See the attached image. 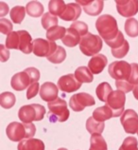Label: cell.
<instances>
[{"instance_id": "obj_39", "label": "cell", "mask_w": 138, "mask_h": 150, "mask_svg": "<svg viewBox=\"0 0 138 150\" xmlns=\"http://www.w3.org/2000/svg\"><path fill=\"white\" fill-rule=\"evenodd\" d=\"M13 24L10 20L5 18H2L0 20V31L3 34H7L9 35L11 33H13Z\"/></svg>"}, {"instance_id": "obj_9", "label": "cell", "mask_w": 138, "mask_h": 150, "mask_svg": "<svg viewBox=\"0 0 138 150\" xmlns=\"http://www.w3.org/2000/svg\"><path fill=\"white\" fill-rule=\"evenodd\" d=\"M121 125L126 133L135 134L138 132V114L133 109H127L121 115Z\"/></svg>"}, {"instance_id": "obj_17", "label": "cell", "mask_w": 138, "mask_h": 150, "mask_svg": "<svg viewBox=\"0 0 138 150\" xmlns=\"http://www.w3.org/2000/svg\"><path fill=\"white\" fill-rule=\"evenodd\" d=\"M81 14V8L78 3H69L66 5V9L64 13H62L60 18L64 21H75L78 20V18Z\"/></svg>"}, {"instance_id": "obj_31", "label": "cell", "mask_w": 138, "mask_h": 150, "mask_svg": "<svg viewBox=\"0 0 138 150\" xmlns=\"http://www.w3.org/2000/svg\"><path fill=\"white\" fill-rule=\"evenodd\" d=\"M125 31L130 37L138 36V21L135 18H128L126 20Z\"/></svg>"}, {"instance_id": "obj_45", "label": "cell", "mask_w": 138, "mask_h": 150, "mask_svg": "<svg viewBox=\"0 0 138 150\" xmlns=\"http://www.w3.org/2000/svg\"><path fill=\"white\" fill-rule=\"evenodd\" d=\"M8 13H9V6L6 3L0 2V16H5Z\"/></svg>"}, {"instance_id": "obj_18", "label": "cell", "mask_w": 138, "mask_h": 150, "mask_svg": "<svg viewBox=\"0 0 138 150\" xmlns=\"http://www.w3.org/2000/svg\"><path fill=\"white\" fill-rule=\"evenodd\" d=\"M17 33L19 34V38H20L19 50L25 54L33 52V41L31 35L27 30H18Z\"/></svg>"}, {"instance_id": "obj_3", "label": "cell", "mask_w": 138, "mask_h": 150, "mask_svg": "<svg viewBox=\"0 0 138 150\" xmlns=\"http://www.w3.org/2000/svg\"><path fill=\"white\" fill-rule=\"evenodd\" d=\"M47 106L49 109L48 119L51 123H56V122L64 123L67 121L70 113L67 108V103L64 99L57 98L55 101L48 103Z\"/></svg>"}, {"instance_id": "obj_20", "label": "cell", "mask_w": 138, "mask_h": 150, "mask_svg": "<svg viewBox=\"0 0 138 150\" xmlns=\"http://www.w3.org/2000/svg\"><path fill=\"white\" fill-rule=\"evenodd\" d=\"M18 150H45L44 142L39 139H25L19 143Z\"/></svg>"}, {"instance_id": "obj_13", "label": "cell", "mask_w": 138, "mask_h": 150, "mask_svg": "<svg viewBox=\"0 0 138 150\" xmlns=\"http://www.w3.org/2000/svg\"><path fill=\"white\" fill-rule=\"evenodd\" d=\"M32 84H33L32 79H31L29 74L26 70L13 75L11 81V88L14 90H17V91H22L24 89L29 88V86Z\"/></svg>"}, {"instance_id": "obj_16", "label": "cell", "mask_w": 138, "mask_h": 150, "mask_svg": "<svg viewBox=\"0 0 138 150\" xmlns=\"http://www.w3.org/2000/svg\"><path fill=\"white\" fill-rule=\"evenodd\" d=\"M108 64V59L104 54H97L93 56L88 63V68L93 74H99L103 71Z\"/></svg>"}, {"instance_id": "obj_44", "label": "cell", "mask_w": 138, "mask_h": 150, "mask_svg": "<svg viewBox=\"0 0 138 150\" xmlns=\"http://www.w3.org/2000/svg\"><path fill=\"white\" fill-rule=\"evenodd\" d=\"M10 58V50L6 49V46L0 45V61L6 62Z\"/></svg>"}, {"instance_id": "obj_25", "label": "cell", "mask_w": 138, "mask_h": 150, "mask_svg": "<svg viewBox=\"0 0 138 150\" xmlns=\"http://www.w3.org/2000/svg\"><path fill=\"white\" fill-rule=\"evenodd\" d=\"M104 123L95 120L93 117H90L86 121V129L87 131L94 135V134H101L104 130Z\"/></svg>"}, {"instance_id": "obj_40", "label": "cell", "mask_w": 138, "mask_h": 150, "mask_svg": "<svg viewBox=\"0 0 138 150\" xmlns=\"http://www.w3.org/2000/svg\"><path fill=\"white\" fill-rule=\"evenodd\" d=\"M130 85L134 88L135 86L138 85V65L136 63H132V74L129 80H127Z\"/></svg>"}, {"instance_id": "obj_42", "label": "cell", "mask_w": 138, "mask_h": 150, "mask_svg": "<svg viewBox=\"0 0 138 150\" xmlns=\"http://www.w3.org/2000/svg\"><path fill=\"white\" fill-rule=\"evenodd\" d=\"M116 86L118 90H120V91L124 93H128L134 88L132 86L130 85L128 81H116Z\"/></svg>"}, {"instance_id": "obj_22", "label": "cell", "mask_w": 138, "mask_h": 150, "mask_svg": "<svg viewBox=\"0 0 138 150\" xmlns=\"http://www.w3.org/2000/svg\"><path fill=\"white\" fill-rule=\"evenodd\" d=\"M75 77L80 83H92L94 80L93 73L87 67H78L75 71Z\"/></svg>"}, {"instance_id": "obj_43", "label": "cell", "mask_w": 138, "mask_h": 150, "mask_svg": "<svg viewBox=\"0 0 138 150\" xmlns=\"http://www.w3.org/2000/svg\"><path fill=\"white\" fill-rule=\"evenodd\" d=\"M25 70L29 74L33 83H36L39 81V79H40V71H39V69L35 68H27Z\"/></svg>"}, {"instance_id": "obj_21", "label": "cell", "mask_w": 138, "mask_h": 150, "mask_svg": "<svg viewBox=\"0 0 138 150\" xmlns=\"http://www.w3.org/2000/svg\"><path fill=\"white\" fill-rule=\"evenodd\" d=\"M92 117L95 120L101 122V123H104L105 121L110 120L111 118L113 117V113L109 106L103 105V106H100V108H97L95 109Z\"/></svg>"}, {"instance_id": "obj_32", "label": "cell", "mask_w": 138, "mask_h": 150, "mask_svg": "<svg viewBox=\"0 0 138 150\" xmlns=\"http://www.w3.org/2000/svg\"><path fill=\"white\" fill-rule=\"evenodd\" d=\"M42 26L45 30H48L49 29L53 27L58 26V18L55 15L51 14L50 13H46L42 17Z\"/></svg>"}, {"instance_id": "obj_6", "label": "cell", "mask_w": 138, "mask_h": 150, "mask_svg": "<svg viewBox=\"0 0 138 150\" xmlns=\"http://www.w3.org/2000/svg\"><path fill=\"white\" fill-rule=\"evenodd\" d=\"M126 103L125 93L120 90H113L109 96L106 105L109 106L113 113V117H119L121 114L124 113V106Z\"/></svg>"}, {"instance_id": "obj_41", "label": "cell", "mask_w": 138, "mask_h": 150, "mask_svg": "<svg viewBox=\"0 0 138 150\" xmlns=\"http://www.w3.org/2000/svg\"><path fill=\"white\" fill-rule=\"evenodd\" d=\"M40 88H40V86H39L38 82L33 83L32 85H30L27 90V99L30 100V99H32V98H34L38 94V91L40 90Z\"/></svg>"}, {"instance_id": "obj_2", "label": "cell", "mask_w": 138, "mask_h": 150, "mask_svg": "<svg viewBox=\"0 0 138 150\" xmlns=\"http://www.w3.org/2000/svg\"><path fill=\"white\" fill-rule=\"evenodd\" d=\"M46 115V108L39 104L23 105L18 111V117L23 124H31L33 121H42Z\"/></svg>"}, {"instance_id": "obj_30", "label": "cell", "mask_w": 138, "mask_h": 150, "mask_svg": "<svg viewBox=\"0 0 138 150\" xmlns=\"http://www.w3.org/2000/svg\"><path fill=\"white\" fill-rule=\"evenodd\" d=\"M15 102H16V98H15L14 94L11 92H3L0 95V105L3 108H11L15 105Z\"/></svg>"}, {"instance_id": "obj_19", "label": "cell", "mask_w": 138, "mask_h": 150, "mask_svg": "<svg viewBox=\"0 0 138 150\" xmlns=\"http://www.w3.org/2000/svg\"><path fill=\"white\" fill-rule=\"evenodd\" d=\"M81 34L78 31L73 29V28L69 27L68 29H66V33L64 35V37L62 39V43L68 48H74L78 44L81 43Z\"/></svg>"}, {"instance_id": "obj_29", "label": "cell", "mask_w": 138, "mask_h": 150, "mask_svg": "<svg viewBox=\"0 0 138 150\" xmlns=\"http://www.w3.org/2000/svg\"><path fill=\"white\" fill-rule=\"evenodd\" d=\"M27 11L23 6H15L11 9L10 13L11 19L15 24H21L22 21L25 18Z\"/></svg>"}, {"instance_id": "obj_28", "label": "cell", "mask_w": 138, "mask_h": 150, "mask_svg": "<svg viewBox=\"0 0 138 150\" xmlns=\"http://www.w3.org/2000/svg\"><path fill=\"white\" fill-rule=\"evenodd\" d=\"M66 9V5L64 1L62 0H51L48 3V10L51 14L55 15V16H61V15L64 13Z\"/></svg>"}, {"instance_id": "obj_27", "label": "cell", "mask_w": 138, "mask_h": 150, "mask_svg": "<svg viewBox=\"0 0 138 150\" xmlns=\"http://www.w3.org/2000/svg\"><path fill=\"white\" fill-rule=\"evenodd\" d=\"M108 146L101 134H94L90 139L89 150H107Z\"/></svg>"}, {"instance_id": "obj_37", "label": "cell", "mask_w": 138, "mask_h": 150, "mask_svg": "<svg viewBox=\"0 0 138 150\" xmlns=\"http://www.w3.org/2000/svg\"><path fill=\"white\" fill-rule=\"evenodd\" d=\"M124 42H125L124 35L119 30V33H118V34L116 35V37L113 39V40L110 41V42H107L106 44H107L109 47H111L112 50H116V49L120 48V47L124 44Z\"/></svg>"}, {"instance_id": "obj_48", "label": "cell", "mask_w": 138, "mask_h": 150, "mask_svg": "<svg viewBox=\"0 0 138 150\" xmlns=\"http://www.w3.org/2000/svg\"><path fill=\"white\" fill-rule=\"evenodd\" d=\"M137 134H138V132H137Z\"/></svg>"}, {"instance_id": "obj_7", "label": "cell", "mask_w": 138, "mask_h": 150, "mask_svg": "<svg viewBox=\"0 0 138 150\" xmlns=\"http://www.w3.org/2000/svg\"><path fill=\"white\" fill-rule=\"evenodd\" d=\"M58 46L52 41L46 40L43 38H37L33 40V53L38 57L48 58L56 51Z\"/></svg>"}, {"instance_id": "obj_1", "label": "cell", "mask_w": 138, "mask_h": 150, "mask_svg": "<svg viewBox=\"0 0 138 150\" xmlns=\"http://www.w3.org/2000/svg\"><path fill=\"white\" fill-rule=\"evenodd\" d=\"M96 28L98 34L107 43L113 40L119 33L116 19L110 14H103L97 18Z\"/></svg>"}, {"instance_id": "obj_24", "label": "cell", "mask_w": 138, "mask_h": 150, "mask_svg": "<svg viewBox=\"0 0 138 150\" xmlns=\"http://www.w3.org/2000/svg\"><path fill=\"white\" fill-rule=\"evenodd\" d=\"M27 13L31 17H40L44 15V6L38 1H30L26 7Z\"/></svg>"}, {"instance_id": "obj_36", "label": "cell", "mask_w": 138, "mask_h": 150, "mask_svg": "<svg viewBox=\"0 0 138 150\" xmlns=\"http://www.w3.org/2000/svg\"><path fill=\"white\" fill-rule=\"evenodd\" d=\"M129 50H130L129 42L127 40H125L124 44L122 45L120 48L116 49V50H112V54H113V56L115 58L121 59V58H124L126 55L128 54Z\"/></svg>"}, {"instance_id": "obj_26", "label": "cell", "mask_w": 138, "mask_h": 150, "mask_svg": "<svg viewBox=\"0 0 138 150\" xmlns=\"http://www.w3.org/2000/svg\"><path fill=\"white\" fill-rule=\"evenodd\" d=\"M66 33V29L62 26H56L46 31V38L48 41L55 42L59 39H62Z\"/></svg>"}, {"instance_id": "obj_15", "label": "cell", "mask_w": 138, "mask_h": 150, "mask_svg": "<svg viewBox=\"0 0 138 150\" xmlns=\"http://www.w3.org/2000/svg\"><path fill=\"white\" fill-rule=\"evenodd\" d=\"M78 4H81L83 7V11L88 15L97 16L99 14L104 7V2L102 0H91V1H77Z\"/></svg>"}, {"instance_id": "obj_10", "label": "cell", "mask_w": 138, "mask_h": 150, "mask_svg": "<svg viewBox=\"0 0 138 150\" xmlns=\"http://www.w3.org/2000/svg\"><path fill=\"white\" fill-rule=\"evenodd\" d=\"M116 10L121 16L132 17L138 13L137 0H116Z\"/></svg>"}, {"instance_id": "obj_35", "label": "cell", "mask_w": 138, "mask_h": 150, "mask_svg": "<svg viewBox=\"0 0 138 150\" xmlns=\"http://www.w3.org/2000/svg\"><path fill=\"white\" fill-rule=\"evenodd\" d=\"M138 141L134 137H127L118 150H138Z\"/></svg>"}, {"instance_id": "obj_33", "label": "cell", "mask_w": 138, "mask_h": 150, "mask_svg": "<svg viewBox=\"0 0 138 150\" xmlns=\"http://www.w3.org/2000/svg\"><path fill=\"white\" fill-rule=\"evenodd\" d=\"M19 34L17 31H13L6 38V48L8 50H19Z\"/></svg>"}, {"instance_id": "obj_47", "label": "cell", "mask_w": 138, "mask_h": 150, "mask_svg": "<svg viewBox=\"0 0 138 150\" xmlns=\"http://www.w3.org/2000/svg\"><path fill=\"white\" fill-rule=\"evenodd\" d=\"M58 150H67V149H66V148H59Z\"/></svg>"}, {"instance_id": "obj_38", "label": "cell", "mask_w": 138, "mask_h": 150, "mask_svg": "<svg viewBox=\"0 0 138 150\" xmlns=\"http://www.w3.org/2000/svg\"><path fill=\"white\" fill-rule=\"evenodd\" d=\"M70 27L76 30L78 33L81 34V36H82V37H83L84 35H86V34L88 33V26L84 22L76 21V22H74Z\"/></svg>"}, {"instance_id": "obj_11", "label": "cell", "mask_w": 138, "mask_h": 150, "mask_svg": "<svg viewBox=\"0 0 138 150\" xmlns=\"http://www.w3.org/2000/svg\"><path fill=\"white\" fill-rule=\"evenodd\" d=\"M6 133L8 138L11 142H21L24 139H27V129L25 124L13 122L6 128Z\"/></svg>"}, {"instance_id": "obj_4", "label": "cell", "mask_w": 138, "mask_h": 150, "mask_svg": "<svg viewBox=\"0 0 138 150\" xmlns=\"http://www.w3.org/2000/svg\"><path fill=\"white\" fill-rule=\"evenodd\" d=\"M103 43L99 35L93 34L88 33L83 37H81L80 43V50L86 56H96L99 54L98 52L101 50Z\"/></svg>"}, {"instance_id": "obj_14", "label": "cell", "mask_w": 138, "mask_h": 150, "mask_svg": "<svg viewBox=\"0 0 138 150\" xmlns=\"http://www.w3.org/2000/svg\"><path fill=\"white\" fill-rule=\"evenodd\" d=\"M59 88L51 82H46L41 86L40 88V96L42 100L47 103L53 102L58 98Z\"/></svg>"}, {"instance_id": "obj_23", "label": "cell", "mask_w": 138, "mask_h": 150, "mask_svg": "<svg viewBox=\"0 0 138 150\" xmlns=\"http://www.w3.org/2000/svg\"><path fill=\"white\" fill-rule=\"evenodd\" d=\"M113 91L112 89L111 85L109 84L107 82H103L99 84L97 86L96 89V94L98 98V100L101 102H107L109 96L111 95V93Z\"/></svg>"}, {"instance_id": "obj_12", "label": "cell", "mask_w": 138, "mask_h": 150, "mask_svg": "<svg viewBox=\"0 0 138 150\" xmlns=\"http://www.w3.org/2000/svg\"><path fill=\"white\" fill-rule=\"evenodd\" d=\"M81 83H80L77 78L75 77V74L64 75L58 80V88L62 91L66 93L75 92L78 88H81Z\"/></svg>"}, {"instance_id": "obj_8", "label": "cell", "mask_w": 138, "mask_h": 150, "mask_svg": "<svg viewBox=\"0 0 138 150\" xmlns=\"http://www.w3.org/2000/svg\"><path fill=\"white\" fill-rule=\"evenodd\" d=\"M95 104H96V101H95L94 97L85 92L74 94V95L70 98V101H69V106L75 112L82 111L85 108L92 106Z\"/></svg>"}, {"instance_id": "obj_5", "label": "cell", "mask_w": 138, "mask_h": 150, "mask_svg": "<svg viewBox=\"0 0 138 150\" xmlns=\"http://www.w3.org/2000/svg\"><path fill=\"white\" fill-rule=\"evenodd\" d=\"M108 72L116 81H127L132 74V64L126 61H115L108 68Z\"/></svg>"}, {"instance_id": "obj_46", "label": "cell", "mask_w": 138, "mask_h": 150, "mask_svg": "<svg viewBox=\"0 0 138 150\" xmlns=\"http://www.w3.org/2000/svg\"><path fill=\"white\" fill-rule=\"evenodd\" d=\"M132 92H133V96H134V98H135L136 100H138V85L134 86V88H133Z\"/></svg>"}, {"instance_id": "obj_34", "label": "cell", "mask_w": 138, "mask_h": 150, "mask_svg": "<svg viewBox=\"0 0 138 150\" xmlns=\"http://www.w3.org/2000/svg\"><path fill=\"white\" fill-rule=\"evenodd\" d=\"M66 58V51L61 46H58V48L56 50V51L47 58V60L49 62L53 63V64H61L62 63Z\"/></svg>"}]
</instances>
